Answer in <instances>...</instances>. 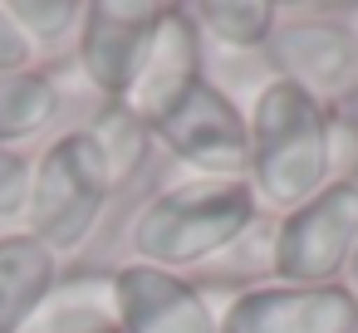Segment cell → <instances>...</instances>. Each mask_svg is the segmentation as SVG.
Segmentation results:
<instances>
[{
    "instance_id": "cell-11",
    "label": "cell",
    "mask_w": 358,
    "mask_h": 333,
    "mask_svg": "<svg viewBox=\"0 0 358 333\" xmlns=\"http://www.w3.org/2000/svg\"><path fill=\"white\" fill-rule=\"evenodd\" d=\"M20 333H118V289L113 269L84 265V269H59L40 309L25 318Z\"/></svg>"
},
{
    "instance_id": "cell-7",
    "label": "cell",
    "mask_w": 358,
    "mask_h": 333,
    "mask_svg": "<svg viewBox=\"0 0 358 333\" xmlns=\"http://www.w3.org/2000/svg\"><path fill=\"white\" fill-rule=\"evenodd\" d=\"M265 59L275 69L270 79L304 89L324 108H343L358 94V40L343 30V20H324V15L285 20L275 25Z\"/></svg>"
},
{
    "instance_id": "cell-4",
    "label": "cell",
    "mask_w": 358,
    "mask_h": 333,
    "mask_svg": "<svg viewBox=\"0 0 358 333\" xmlns=\"http://www.w3.org/2000/svg\"><path fill=\"white\" fill-rule=\"evenodd\" d=\"M358 255V177L329 182L304 206L275 216V279L338 284Z\"/></svg>"
},
{
    "instance_id": "cell-15",
    "label": "cell",
    "mask_w": 358,
    "mask_h": 333,
    "mask_svg": "<svg viewBox=\"0 0 358 333\" xmlns=\"http://www.w3.org/2000/svg\"><path fill=\"white\" fill-rule=\"evenodd\" d=\"M192 20L201 30V40H216L221 50H265L280 15L270 0H206V6H192Z\"/></svg>"
},
{
    "instance_id": "cell-21",
    "label": "cell",
    "mask_w": 358,
    "mask_h": 333,
    "mask_svg": "<svg viewBox=\"0 0 358 333\" xmlns=\"http://www.w3.org/2000/svg\"><path fill=\"white\" fill-rule=\"evenodd\" d=\"M343 118H348V123H353V133H358V94L343 103Z\"/></svg>"
},
{
    "instance_id": "cell-1",
    "label": "cell",
    "mask_w": 358,
    "mask_h": 333,
    "mask_svg": "<svg viewBox=\"0 0 358 333\" xmlns=\"http://www.w3.org/2000/svg\"><path fill=\"white\" fill-rule=\"evenodd\" d=\"M260 221V201L250 182L231 177H187L148 196L128 225V250L152 269H201L221 250H231Z\"/></svg>"
},
{
    "instance_id": "cell-12",
    "label": "cell",
    "mask_w": 358,
    "mask_h": 333,
    "mask_svg": "<svg viewBox=\"0 0 358 333\" xmlns=\"http://www.w3.org/2000/svg\"><path fill=\"white\" fill-rule=\"evenodd\" d=\"M55 279H59V255H50L25 230L0 235V333H20Z\"/></svg>"
},
{
    "instance_id": "cell-18",
    "label": "cell",
    "mask_w": 358,
    "mask_h": 333,
    "mask_svg": "<svg viewBox=\"0 0 358 333\" xmlns=\"http://www.w3.org/2000/svg\"><path fill=\"white\" fill-rule=\"evenodd\" d=\"M35 157L25 147H0V221H20L30 201Z\"/></svg>"
},
{
    "instance_id": "cell-14",
    "label": "cell",
    "mask_w": 358,
    "mask_h": 333,
    "mask_svg": "<svg viewBox=\"0 0 358 333\" xmlns=\"http://www.w3.org/2000/svg\"><path fill=\"white\" fill-rule=\"evenodd\" d=\"M84 133L94 138V147H99V157H103V167H108L113 191H123L133 177H143V167H148V157H152V147H157L152 128H148L128 103H99L94 118L84 123Z\"/></svg>"
},
{
    "instance_id": "cell-20",
    "label": "cell",
    "mask_w": 358,
    "mask_h": 333,
    "mask_svg": "<svg viewBox=\"0 0 358 333\" xmlns=\"http://www.w3.org/2000/svg\"><path fill=\"white\" fill-rule=\"evenodd\" d=\"M343 30H348V35H353V40H358V0H353V6H348V10H343Z\"/></svg>"
},
{
    "instance_id": "cell-10",
    "label": "cell",
    "mask_w": 358,
    "mask_h": 333,
    "mask_svg": "<svg viewBox=\"0 0 358 333\" xmlns=\"http://www.w3.org/2000/svg\"><path fill=\"white\" fill-rule=\"evenodd\" d=\"M113 289L118 333H221V309L187 274L128 260L113 269Z\"/></svg>"
},
{
    "instance_id": "cell-17",
    "label": "cell",
    "mask_w": 358,
    "mask_h": 333,
    "mask_svg": "<svg viewBox=\"0 0 358 333\" xmlns=\"http://www.w3.org/2000/svg\"><path fill=\"white\" fill-rule=\"evenodd\" d=\"M201 269H211V279L216 284H236V294L241 289H250V284H260L255 274H275V221H255L231 250H221L211 265H201Z\"/></svg>"
},
{
    "instance_id": "cell-9",
    "label": "cell",
    "mask_w": 358,
    "mask_h": 333,
    "mask_svg": "<svg viewBox=\"0 0 358 333\" xmlns=\"http://www.w3.org/2000/svg\"><path fill=\"white\" fill-rule=\"evenodd\" d=\"M201 79H206V40L192 20V6H162V15L152 25V40H148V54L138 64V79L123 94V103L152 128Z\"/></svg>"
},
{
    "instance_id": "cell-8",
    "label": "cell",
    "mask_w": 358,
    "mask_h": 333,
    "mask_svg": "<svg viewBox=\"0 0 358 333\" xmlns=\"http://www.w3.org/2000/svg\"><path fill=\"white\" fill-rule=\"evenodd\" d=\"M221 333H358L348 284H250L226 299Z\"/></svg>"
},
{
    "instance_id": "cell-22",
    "label": "cell",
    "mask_w": 358,
    "mask_h": 333,
    "mask_svg": "<svg viewBox=\"0 0 358 333\" xmlns=\"http://www.w3.org/2000/svg\"><path fill=\"white\" fill-rule=\"evenodd\" d=\"M348 294L358 299V255H353V265H348Z\"/></svg>"
},
{
    "instance_id": "cell-16",
    "label": "cell",
    "mask_w": 358,
    "mask_h": 333,
    "mask_svg": "<svg viewBox=\"0 0 358 333\" xmlns=\"http://www.w3.org/2000/svg\"><path fill=\"white\" fill-rule=\"evenodd\" d=\"M6 10L15 20V30L30 40L35 59L45 50H64L79 40L84 25V0H6Z\"/></svg>"
},
{
    "instance_id": "cell-3",
    "label": "cell",
    "mask_w": 358,
    "mask_h": 333,
    "mask_svg": "<svg viewBox=\"0 0 358 333\" xmlns=\"http://www.w3.org/2000/svg\"><path fill=\"white\" fill-rule=\"evenodd\" d=\"M108 201H113V182L94 138L84 128H64L35 157L30 201L20 221H25V235H35L50 255H74L99 230Z\"/></svg>"
},
{
    "instance_id": "cell-6",
    "label": "cell",
    "mask_w": 358,
    "mask_h": 333,
    "mask_svg": "<svg viewBox=\"0 0 358 333\" xmlns=\"http://www.w3.org/2000/svg\"><path fill=\"white\" fill-rule=\"evenodd\" d=\"M162 15V0H89L84 25L74 40V64L99 103H123L148 54L152 25Z\"/></svg>"
},
{
    "instance_id": "cell-19",
    "label": "cell",
    "mask_w": 358,
    "mask_h": 333,
    "mask_svg": "<svg viewBox=\"0 0 358 333\" xmlns=\"http://www.w3.org/2000/svg\"><path fill=\"white\" fill-rule=\"evenodd\" d=\"M40 59H35V50H30V40L15 30V20H10V10H6V0H0V74H15V69H35Z\"/></svg>"
},
{
    "instance_id": "cell-2",
    "label": "cell",
    "mask_w": 358,
    "mask_h": 333,
    "mask_svg": "<svg viewBox=\"0 0 358 333\" xmlns=\"http://www.w3.org/2000/svg\"><path fill=\"white\" fill-rule=\"evenodd\" d=\"M250 191L280 216L329 186V108L285 79H265L250 103Z\"/></svg>"
},
{
    "instance_id": "cell-13",
    "label": "cell",
    "mask_w": 358,
    "mask_h": 333,
    "mask_svg": "<svg viewBox=\"0 0 358 333\" xmlns=\"http://www.w3.org/2000/svg\"><path fill=\"white\" fill-rule=\"evenodd\" d=\"M59 113H64V89L45 64L0 74V147H25L45 138L59 123Z\"/></svg>"
},
{
    "instance_id": "cell-5",
    "label": "cell",
    "mask_w": 358,
    "mask_h": 333,
    "mask_svg": "<svg viewBox=\"0 0 358 333\" xmlns=\"http://www.w3.org/2000/svg\"><path fill=\"white\" fill-rule=\"evenodd\" d=\"M152 138L192 167V177L245 182L250 172V118L216 79H201L162 123H152Z\"/></svg>"
}]
</instances>
